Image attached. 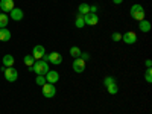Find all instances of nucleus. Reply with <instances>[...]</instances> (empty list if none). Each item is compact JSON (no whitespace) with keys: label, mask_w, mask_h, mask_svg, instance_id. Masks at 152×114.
Wrapping results in <instances>:
<instances>
[{"label":"nucleus","mask_w":152,"mask_h":114,"mask_svg":"<svg viewBox=\"0 0 152 114\" xmlns=\"http://www.w3.org/2000/svg\"><path fill=\"white\" fill-rule=\"evenodd\" d=\"M29 70L34 72V73H37V75H40V76H46V73H47L50 69H49V64H47L46 61L38 59V61L34 62V66L29 67Z\"/></svg>","instance_id":"nucleus-1"},{"label":"nucleus","mask_w":152,"mask_h":114,"mask_svg":"<svg viewBox=\"0 0 152 114\" xmlns=\"http://www.w3.org/2000/svg\"><path fill=\"white\" fill-rule=\"evenodd\" d=\"M129 14L132 18H135L137 21H142L145 20V9L142 5H132L131 6V11H129Z\"/></svg>","instance_id":"nucleus-2"},{"label":"nucleus","mask_w":152,"mask_h":114,"mask_svg":"<svg viewBox=\"0 0 152 114\" xmlns=\"http://www.w3.org/2000/svg\"><path fill=\"white\" fill-rule=\"evenodd\" d=\"M3 75H5V79L8 82H15L17 78H18V72L14 69V67H3Z\"/></svg>","instance_id":"nucleus-3"},{"label":"nucleus","mask_w":152,"mask_h":114,"mask_svg":"<svg viewBox=\"0 0 152 114\" xmlns=\"http://www.w3.org/2000/svg\"><path fill=\"white\" fill-rule=\"evenodd\" d=\"M41 59L46 61V62H52V64H55V66H58V64H61V62H62V56L58 52H52V53H49V55L44 53Z\"/></svg>","instance_id":"nucleus-4"},{"label":"nucleus","mask_w":152,"mask_h":114,"mask_svg":"<svg viewBox=\"0 0 152 114\" xmlns=\"http://www.w3.org/2000/svg\"><path fill=\"white\" fill-rule=\"evenodd\" d=\"M55 94H56V87H55V84L46 82V84L43 85V96L47 97V99H50V97H53Z\"/></svg>","instance_id":"nucleus-5"},{"label":"nucleus","mask_w":152,"mask_h":114,"mask_svg":"<svg viewBox=\"0 0 152 114\" xmlns=\"http://www.w3.org/2000/svg\"><path fill=\"white\" fill-rule=\"evenodd\" d=\"M15 8L14 5V0H0V9H2V12H11L12 9Z\"/></svg>","instance_id":"nucleus-6"},{"label":"nucleus","mask_w":152,"mask_h":114,"mask_svg":"<svg viewBox=\"0 0 152 114\" xmlns=\"http://www.w3.org/2000/svg\"><path fill=\"white\" fill-rule=\"evenodd\" d=\"M44 78H46V82H49V84H56L59 81V75L55 70H49Z\"/></svg>","instance_id":"nucleus-7"},{"label":"nucleus","mask_w":152,"mask_h":114,"mask_svg":"<svg viewBox=\"0 0 152 114\" xmlns=\"http://www.w3.org/2000/svg\"><path fill=\"white\" fill-rule=\"evenodd\" d=\"M73 70L76 73H82L85 70V61L82 58H75V61H73Z\"/></svg>","instance_id":"nucleus-8"},{"label":"nucleus","mask_w":152,"mask_h":114,"mask_svg":"<svg viewBox=\"0 0 152 114\" xmlns=\"http://www.w3.org/2000/svg\"><path fill=\"white\" fill-rule=\"evenodd\" d=\"M82 17H84L85 24H88V26H94V24H97V21H99L97 15L93 14V12H88V14H85V15H82Z\"/></svg>","instance_id":"nucleus-9"},{"label":"nucleus","mask_w":152,"mask_h":114,"mask_svg":"<svg viewBox=\"0 0 152 114\" xmlns=\"http://www.w3.org/2000/svg\"><path fill=\"white\" fill-rule=\"evenodd\" d=\"M122 40H123L126 44H134V43L137 41V34L132 32V31H129V32H126V34L122 35Z\"/></svg>","instance_id":"nucleus-10"},{"label":"nucleus","mask_w":152,"mask_h":114,"mask_svg":"<svg viewBox=\"0 0 152 114\" xmlns=\"http://www.w3.org/2000/svg\"><path fill=\"white\" fill-rule=\"evenodd\" d=\"M9 17H11V20H14V21H21V18L24 17V14H23V11H21V9L14 8V9L9 12Z\"/></svg>","instance_id":"nucleus-11"},{"label":"nucleus","mask_w":152,"mask_h":114,"mask_svg":"<svg viewBox=\"0 0 152 114\" xmlns=\"http://www.w3.org/2000/svg\"><path fill=\"white\" fill-rule=\"evenodd\" d=\"M44 53H46L44 46H35V47H34V53H32V56H34L35 61H38V59H41V58H43Z\"/></svg>","instance_id":"nucleus-12"},{"label":"nucleus","mask_w":152,"mask_h":114,"mask_svg":"<svg viewBox=\"0 0 152 114\" xmlns=\"http://www.w3.org/2000/svg\"><path fill=\"white\" fill-rule=\"evenodd\" d=\"M11 40V32L6 28L0 29V41H9Z\"/></svg>","instance_id":"nucleus-13"},{"label":"nucleus","mask_w":152,"mask_h":114,"mask_svg":"<svg viewBox=\"0 0 152 114\" xmlns=\"http://www.w3.org/2000/svg\"><path fill=\"white\" fill-rule=\"evenodd\" d=\"M14 56L12 55H5L3 56V67H12L14 66Z\"/></svg>","instance_id":"nucleus-14"},{"label":"nucleus","mask_w":152,"mask_h":114,"mask_svg":"<svg viewBox=\"0 0 152 114\" xmlns=\"http://www.w3.org/2000/svg\"><path fill=\"white\" fill-rule=\"evenodd\" d=\"M138 29H140L142 32H149L151 31V23L148 20H142L140 23H138Z\"/></svg>","instance_id":"nucleus-15"},{"label":"nucleus","mask_w":152,"mask_h":114,"mask_svg":"<svg viewBox=\"0 0 152 114\" xmlns=\"http://www.w3.org/2000/svg\"><path fill=\"white\" fill-rule=\"evenodd\" d=\"M9 23V17L5 14V12H0V29L2 28H6Z\"/></svg>","instance_id":"nucleus-16"},{"label":"nucleus","mask_w":152,"mask_h":114,"mask_svg":"<svg viewBox=\"0 0 152 114\" xmlns=\"http://www.w3.org/2000/svg\"><path fill=\"white\" fill-rule=\"evenodd\" d=\"M107 91H108L110 94H116V93L119 91V85H117V82H113V84L107 85Z\"/></svg>","instance_id":"nucleus-17"},{"label":"nucleus","mask_w":152,"mask_h":114,"mask_svg":"<svg viewBox=\"0 0 152 114\" xmlns=\"http://www.w3.org/2000/svg\"><path fill=\"white\" fill-rule=\"evenodd\" d=\"M78 9H79V15H85V14H88V12H90V5H87V3H81Z\"/></svg>","instance_id":"nucleus-18"},{"label":"nucleus","mask_w":152,"mask_h":114,"mask_svg":"<svg viewBox=\"0 0 152 114\" xmlns=\"http://www.w3.org/2000/svg\"><path fill=\"white\" fill-rule=\"evenodd\" d=\"M81 53H82V52H81V49H79V47H76V46H73V47L70 49V55H72L73 58H79Z\"/></svg>","instance_id":"nucleus-19"},{"label":"nucleus","mask_w":152,"mask_h":114,"mask_svg":"<svg viewBox=\"0 0 152 114\" xmlns=\"http://www.w3.org/2000/svg\"><path fill=\"white\" fill-rule=\"evenodd\" d=\"M34 62H35V59H34L32 55H26V56H24V64H26L28 67L34 66Z\"/></svg>","instance_id":"nucleus-20"},{"label":"nucleus","mask_w":152,"mask_h":114,"mask_svg":"<svg viewBox=\"0 0 152 114\" xmlns=\"http://www.w3.org/2000/svg\"><path fill=\"white\" fill-rule=\"evenodd\" d=\"M76 28H84L85 26V21H84V17L82 15H78V18H76Z\"/></svg>","instance_id":"nucleus-21"},{"label":"nucleus","mask_w":152,"mask_h":114,"mask_svg":"<svg viewBox=\"0 0 152 114\" xmlns=\"http://www.w3.org/2000/svg\"><path fill=\"white\" fill-rule=\"evenodd\" d=\"M145 79H146V82H152V69L149 67V69H146V73H145Z\"/></svg>","instance_id":"nucleus-22"},{"label":"nucleus","mask_w":152,"mask_h":114,"mask_svg":"<svg viewBox=\"0 0 152 114\" xmlns=\"http://www.w3.org/2000/svg\"><path fill=\"white\" fill-rule=\"evenodd\" d=\"M111 40H113V41H116V43H117V41H120V40H122V34L114 32V34L111 35Z\"/></svg>","instance_id":"nucleus-23"},{"label":"nucleus","mask_w":152,"mask_h":114,"mask_svg":"<svg viewBox=\"0 0 152 114\" xmlns=\"http://www.w3.org/2000/svg\"><path fill=\"white\" fill-rule=\"evenodd\" d=\"M35 82H37L38 85H41V87H43V85L46 84V78H44V76H40V75H38V76H37V81H35Z\"/></svg>","instance_id":"nucleus-24"},{"label":"nucleus","mask_w":152,"mask_h":114,"mask_svg":"<svg viewBox=\"0 0 152 114\" xmlns=\"http://www.w3.org/2000/svg\"><path fill=\"white\" fill-rule=\"evenodd\" d=\"M113 82H116V79H114L113 76H107V78L104 79V85H105V87L110 85V84H113Z\"/></svg>","instance_id":"nucleus-25"},{"label":"nucleus","mask_w":152,"mask_h":114,"mask_svg":"<svg viewBox=\"0 0 152 114\" xmlns=\"http://www.w3.org/2000/svg\"><path fill=\"white\" fill-rule=\"evenodd\" d=\"M90 12H93V14H96V12H97V6H96V5L90 6Z\"/></svg>","instance_id":"nucleus-26"},{"label":"nucleus","mask_w":152,"mask_h":114,"mask_svg":"<svg viewBox=\"0 0 152 114\" xmlns=\"http://www.w3.org/2000/svg\"><path fill=\"white\" fill-rule=\"evenodd\" d=\"M151 66H152V61H151V59H146V67L149 69Z\"/></svg>","instance_id":"nucleus-27"},{"label":"nucleus","mask_w":152,"mask_h":114,"mask_svg":"<svg viewBox=\"0 0 152 114\" xmlns=\"http://www.w3.org/2000/svg\"><path fill=\"white\" fill-rule=\"evenodd\" d=\"M123 2V0H113V3H116V5H120Z\"/></svg>","instance_id":"nucleus-28"}]
</instances>
